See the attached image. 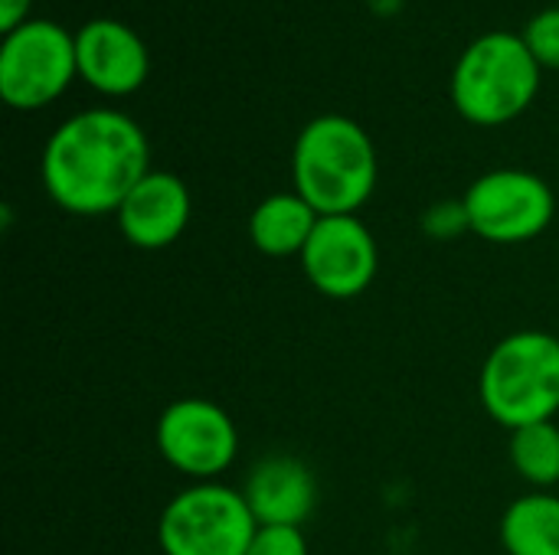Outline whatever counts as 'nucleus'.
<instances>
[{"mask_svg": "<svg viewBox=\"0 0 559 555\" xmlns=\"http://www.w3.org/2000/svg\"><path fill=\"white\" fill-rule=\"evenodd\" d=\"M419 226H423V232L429 239H439V242H449V239H459L462 232H472L465 200H439V203H432L423 213Z\"/></svg>", "mask_w": 559, "mask_h": 555, "instance_id": "obj_17", "label": "nucleus"}, {"mask_svg": "<svg viewBox=\"0 0 559 555\" xmlns=\"http://www.w3.org/2000/svg\"><path fill=\"white\" fill-rule=\"evenodd\" d=\"M511 464L537 491H547V487L559 484L557 422H537V425L511 432Z\"/></svg>", "mask_w": 559, "mask_h": 555, "instance_id": "obj_15", "label": "nucleus"}, {"mask_svg": "<svg viewBox=\"0 0 559 555\" xmlns=\"http://www.w3.org/2000/svg\"><path fill=\"white\" fill-rule=\"evenodd\" d=\"M29 7H33V0H0V29L10 33L20 23H26L29 20Z\"/></svg>", "mask_w": 559, "mask_h": 555, "instance_id": "obj_19", "label": "nucleus"}, {"mask_svg": "<svg viewBox=\"0 0 559 555\" xmlns=\"http://www.w3.org/2000/svg\"><path fill=\"white\" fill-rule=\"evenodd\" d=\"M380 160L370 134L347 114H318L295 137L292 180L318 216H357L373 196Z\"/></svg>", "mask_w": 559, "mask_h": 555, "instance_id": "obj_2", "label": "nucleus"}, {"mask_svg": "<svg viewBox=\"0 0 559 555\" xmlns=\"http://www.w3.org/2000/svg\"><path fill=\"white\" fill-rule=\"evenodd\" d=\"M79 79L102 95H131L144 85L151 56L144 39L115 16L85 20L75 33Z\"/></svg>", "mask_w": 559, "mask_h": 555, "instance_id": "obj_10", "label": "nucleus"}, {"mask_svg": "<svg viewBox=\"0 0 559 555\" xmlns=\"http://www.w3.org/2000/svg\"><path fill=\"white\" fill-rule=\"evenodd\" d=\"M246 555H308L301 527H259Z\"/></svg>", "mask_w": 559, "mask_h": 555, "instance_id": "obj_18", "label": "nucleus"}, {"mask_svg": "<svg viewBox=\"0 0 559 555\" xmlns=\"http://www.w3.org/2000/svg\"><path fill=\"white\" fill-rule=\"evenodd\" d=\"M540 62L521 33L491 29L465 46L452 69V105L478 128L521 118L540 92Z\"/></svg>", "mask_w": 559, "mask_h": 555, "instance_id": "obj_3", "label": "nucleus"}, {"mask_svg": "<svg viewBox=\"0 0 559 555\" xmlns=\"http://www.w3.org/2000/svg\"><path fill=\"white\" fill-rule=\"evenodd\" d=\"M190 213H193V203H190L187 183L170 170H151L124 196L115 219L128 245L157 252V249L174 245L183 236Z\"/></svg>", "mask_w": 559, "mask_h": 555, "instance_id": "obj_11", "label": "nucleus"}, {"mask_svg": "<svg viewBox=\"0 0 559 555\" xmlns=\"http://www.w3.org/2000/svg\"><path fill=\"white\" fill-rule=\"evenodd\" d=\"M259 523L246 494L200 481L167 500L157 520V543L164 555H246Z\"/></svg>", "mask_w": 559, "mask_h": 555, "instance_id": "obj_5", "label": "nucleus"}, {"mask_svg": "<svg viewBox=\"0 0 559 555\" xmlns=\"http://www.w3.org/2000/svg\"><path fill=\"white\" fill-rule=\"evenodd\" d=\"M79 75L75 33L29 16L0 43V98L16 111H39L52 105Z\"/></svg>", "mask_w": 559, "mask_h": 555, "instance_id": "obj_6", "label": "nucleus"}, {"mask_svg": "<svg viewBox=\"0 0 559 555\" xmlns=\"http://www.w3.org/2000/svg\"><path fill=\"white\" fill-rule=\"evenodd\" d=\"M318 219L321 216L314 213V206L305 196H298L295 190L272 193L249 216V242L269 258L301 255Z\"/></svg>", "mask_w": 559, "mask_h": 555, "instance_id": "obj_13", "label": "nucleus"}, {"mask_svg": "<svg viewBox=\"0 0 559 555\" xmlns=\"http://www.w3.org/2000/svg\"><path fill=\"white\" fill-rule=\"evenodd\" d=\"M242 494L259 527H301L318 504L311 468L292 455H272L259 461Z\"/></svg>", "mask_w": 559, "mask_h": 555, "instance_id": "obj_12", "label": "nucleus"}, {"mask_svg": "<svg viewBox=\"0 0 559 555\" xmlns=\"http://www.w3.org/2000/svg\"><path fill=\"white\" fill-rule=\"evenodd\" d=\"M468 226L478 239L495 245H521L537 239L557 213L550 183L531 170H491L465 190Z\"/></svg>", "mask_w": 559, "mask_h": 555, "instance_id": "obj_7", "label": "nucleus"}, {"mask_svg": "<svg viewBox=\"0 0 559 555\" xmlns=\"http://www.w3.org/2000/svg\"><path fill=\"white\" fill-rule=\"evenodd\" d=\"M485 412L518 432L554 422L559 412V337L547 330H518L485 360L478 376Z\"/></svg>", "mask_w": 559, "mask_h": 555, "instance_id": "obj_4", "label": "nucleus"}, {"mask_svg": "<svg viewBox=\"0 0 559 555\" xmlns=\"http://www.w3.org/2000/svg\"><path fill=\"white\" fill-rule=\"evenodd\" d=\"M367 3H370L380 16H393V13L400 10V3H403V0H367Z\"/></svg>", "mask_w": 559, "mask_h": 555, "instance_id": "obj_20", "label": "nucleus"}, {"mask_svg": "<svg viewBox=\"0 0 559 555\" xmlns=\"http://www.w3.org/2000/svg\"><path fill=\"white\" fill-rule=\"evenodd\" d=\"M508 555H559V497L534 491L518 497L501 517Z\"/></svg>", "mask_w": 559, "mask_h": 555, "instance_id": "obj_14", "label": "nucleus"}, {"mask_svg": "<svg viewBox=\"0 0 559 555\" xmlns=\"http://www.w3.org/2000/svg\"><path fill=\"white\" fill-rule=\"evenodd\" d=\"M154 442L157 455L193 484L216 481L239 451V432L229 412L200 396L170 402L154 425Z\"/></svg>", "mask_w": 559, "mask_h": 555, "instance_id": "obj_8", "label": "nucleus"}, {"mask_svg": "<svg viewBox=\"0 0 559 555\" xmlns=\"http://www.w3.org/2000/svg\"><path fill=\"white\" fill-rule=\"evenodd\" d=\"M521 36H524L527 49L534 52V59L540 62V69L559 72V3L534 13Z\"/></svg>", "mask_w": 559, "mask_h": 555, "instance_id": "obj_16", "label": "nucleus"}, {"mask_svg": "<svg viewBox=\"0 0 559 555\" xmlns=\"http://www.w3.org/2000/svg\"><path fill=\"white\" fill-rule=\"evenodd\" d=\"M298 258L311 288L334 301L360 298L380 268L377 239L357 216H321Z\"/></svg>", "mask_w": 559, "mask_h": 555, "instance_id": "obj_9", "label": "nucleus"}, {"mask_svg": "<svg viewBox=\"0 0 559 555\" xmlns=\"http://www.w3.org/2000/svg\"><path fill=\"white\" fill-rule=\"evenodd\" d=\"M144 173H151L147 134L118 108H85L66 118L39 157L46 196L72 216L118 213Z\"/></svg>", "mask_w": 559, "mask_h": 555, "instance_id": "obj_1", "label": "nucleus"}]
</instances>
